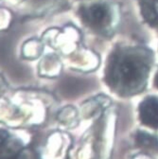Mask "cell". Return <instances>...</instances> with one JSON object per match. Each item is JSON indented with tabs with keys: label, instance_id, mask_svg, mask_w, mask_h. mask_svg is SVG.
Returning a JSON list of instances; mask_svg holds the SVG:
<instances>
[{
	"label": "cell",
	"instance_id": "1",
	"mask_svg": "<svg viewBox=\"0 0 158 159\" xmlns=\"http://www.w3.org/2000/svg\"><path fill=\"white\" fill-rule=\"evenodd\" d=\"M139 116L144 125L158 128V98H148L143 101L139 106Z\"/></svg>",
	"mask_w": 158,
	"mask_h": 159
},
{
	"label": "cell",
	"instance_id": "2",
	"mask_svg": "<svg viewBox=\"0 0 158 159\" xmlns=\"http://www.w3.org/2000/svg\"><path fill=\"white\" fill-rule=\"evenodd\" d=\"M142 70L140 66L133 60H124L120 65V76L125 84L135 83L140 79Z\"/></svg>",
	"mask_w": 158,
	"mask_h": 159
},
{
	"label": "cell",
	"instance_id": "3",
	"mask_svg": "<svg viewBox=\"0 0 158 159\" xmlns=\"http://www.w3.org/2000/svg\"><path fill=\"white\" fill-rule=\"evenodd\" d=\"M84 17L87 21L95 26H101L106 22L108 18V10L102 5H94L88 11H84Z\"/></svg>",
	"mask_w": 158,
	"mask_h": 159
},
{
	"label": "cell",
	"instance_id": "4",
	"mask_svg": "<svg viewBox=\"0 0 158 159\" xmlns=\"http://www.w3.org/2000/svg\"><path fill=\"white\" fill-rule=\"evenodd\" d=\"M136 143L138 146L148 150H158V139L146 132H137Z\"/></svg>",
	"mask_w": 158,
	"mask_h": 159
},
{
	"label": "cell",
	"instance_id": "5",
	"mask_svg": "<svg viewBox=\"0 0 158 159\" xmlns=\"http://www.w3.org/2000/svg\"><path fill=\"white\" fill-rule=\"evenodd\" d=\"M141 13L144 19L150 25H154L157 22L158 13L151 4L143 2L141 4Z\"/></svg>",
	"mask_w": 158,
	"mask_h": 159
},
{
	"label": "cell",
	"instance_id": "6",
	"mask_svg": "<svg viewBox=\"0 0 158 159\" xmlns=\"http://www.w3.org/2000/svg\"><path fill=\"white\" fill-rule=\"evenodd\" d=\"M8 138V133L4 130H0V148L6 142Z\"/></svg>",
	"mask_w": 158,
	"mask_h": 159
},
{
	"label": "cell",
	"instance_id": "7",
	"mask_svg": "<svg viewBox=\"0 0 158 159\" xmlns=\"http://www.w3.org/2000/svg\"><path fill=\"white\" fill-rule=\"evenodd\" d=\"M154 84H155V86H156V87L158 88V74H157V76H156V78H155Z\"/></svg>",
	"mask_w": 158,
	"mask_h": 159
}]
</instances>
